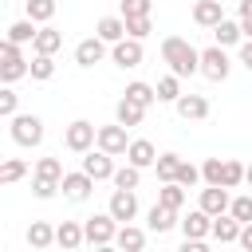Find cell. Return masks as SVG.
Returning a JSON list of instances; mask_svg holds the SVG:
<instances>
[{"label": "cell", "mask_w": 252, "mask_h": 252, "mask_svg": "<svg viewBox=\"0 0 252 252\" xmlns=\"http://www.w3.org/2000/svg\"><path fill=\"white\" fill-rule=\"evenodd\" d=\"M161 63L169 67V75L185 79V75H197L201 71V51L189 39H181V35H165L161 39Z\"/></svg>", "instance_id": "cell-1"}, {"label": "cell", "mask_w": 252, "mask_h": 252, "mask_svg": "<svg viewBox=\"0 0 252 252\" xmlns=\"http://www.w3.org/2000/svg\"><path fill=\"white\" fill-rule=\"evenodd\" d=\"M0 79H4V87H12L16 79H24V75H32V63L24 59V51H20V43H12V39H4L0 43Z\"/></svg>", "instance_id": "cell-2"}, {"label": "cell", "mask_w": 252, "mask_h": 252, "mask_svg": "<svg viewBox=\"0 0 252 252\" xmlns=\"http://www.w3.org/2000/svg\"><path fill=\"white\" fill-rule=\"evenodd\" d=\"M63 146L71 154H91V146H98V126L87 122V118H75L67 130H63Z\"/></svg>", "instance_id": "cell-3"}, {"label": "cell", "mask_w": 252, "mask_h": 252, "mask_svg": "<svg viewBox=\"0 0 252 252\" xmlns=\"http://www.w3.org/2000/svg\"><path fill=\"white\" fill-rule=\"evenodd\" d=\"M118 220L110 217V213H94V217H87L83 220V232H87V244L91 248H102V244H114V236H118Z\"/></svg>", "instance_id": "cell-4"}, {"label": "cell", "mask_w": 252, "mask_h": 252, "mask_svg": "<svg viewBox=\"0 0 252 252\" xmlns=\"http://www.w3.org/2000/svg\"><path fill=\"white\" fill-rule=\"evenodd\" d=\"M228 71H232V59L224 55V47H205L201 51V75L209 79V83H224L228 79Z\"/></svg>", "instance_id": "cell-5"}, {"label": "cell", "mask_w": 252, "mask_h": 252, "mask_svg": "<svg viewBox=\"0 0 252 252\" xmlns=\"http://www.w3.org/2000/svg\"><path fill=\"white\" fill-rule=\"evenodd\" d=\"M12 142L16 146H39L43 142V118L39 114H16L12 118Z\"/></svg>", "instance_id": "cell-6"}, {"label": "cell", "mask_w": 252, "mask_h": 252, "mask_svg": "<svg viewBox=\"0 0 252 252\" xmlns=\"http://www.w3.org/2000/svg\"><path fill=\"white\" fill-rule=\"evenodd\" d=\"M98 150L110 154V158H122L130 150V138H126V126H98Z\"/></svg>", "instance_id": "cell-7"}, {"label": "cell", "mask_w": 252, "mask_h": 252, "mask_svg": "<svg viewBox=\"0 0 252 252\" xmlns=\"http://www.w3.org/2000/svg\"><path fill=\"white\" fill-rule=\"evenodd\" d=\"M106 213H110L118 224H130V220L138 217V197H134L130 189H114V193H110V205H106Z\"/></svg>", "instance_id": "cell-8"}, {"label": "cell", "mask_w": 252, "mask_h": 252, "mask_svg": "<svg viewBox=\"0 0 252 252\" xmlns=\"http://www.w3.org/2000/svg\"><path fill=\"white\" fill-rule=\"evenodd\" d=\"M114 158L110 154H102V150H91V154H83V173L87 177H94V181H110L114 177Z\"/></svg>", "instance_id": "cell-9"}, {"label": "cell", "mask_w": 252, "mask_h": 252, "mask_svg": "<svg viewBox=\"0 0 252 252\" xmlns=\"http://www.w3.org/2000/svg\"><path fill=\"white\" fill-rule=\"evenodd\" d=\"M173 110H177V118H185V122H205V118H209V98H205V94H181V98L173 102Z\"/></svg>", "instance_id": "cell-10"}, {"label": "cell", "mask_w": 252, "mask_h": 252, "mask_svg": "<svg viewBox=\"0 0 252 252\" xmlns=\"http://www.w3.org/2000/svg\"><path fill=\"white\" fill-rule=\"evenodd\" d=\"M197 209L209 213V217H224V213L232 209V197H228V189L209 185V189H201V205H197Z\"/></svg>", "instance_id": "cell-11"}, {"label": "cell", "mask_w": 252, "mask_h": 252, "mask_svg": "<svg viewBox=\"0 0 252 252\" xmlns=\"http://www.w3.org/2000/svg\"><path fill=\"white\" fill-rule=\"evenodd\" d=\"M142 43L138 39H122V43H114L110 47V59H114V67H122V71H134L138 63H142Z\"/></svg>", "instance_id": "cell-12"}, {"label": "cell", "mask_w": 252, "mask_h": 252, "mask_svg": "<svg viewBox=\"0 0 252 252\" xmlns=\"http://www.w3.org/2000/svg\"><path fill=\"white\" fill-rule=\"evenodd\" d=\"M158 150H154V142H146V138H134L130 142V150H126V165H134V169H150V165H158Z\"/></svg>", "instance_id": "cell-13"}, {"label": "cell", "mask_w": 252, "mask_h": 252, "mask_svg": "<svg viewBox=\"0 0 252 252\" xmlns=\"http://www.w3.org/2000/svg\"><path fill=\"white\" fill-rule=\"evenodd\" d=\"M91 189H94V177H87L83 169L67 173V177H63V185H59V193H63L67 201H87V197H91Z\"/></svg>", "instance_id": "cell-14"}, {"label": "cell", "mask_w": 252, "mask_h": 252, "mask_svg": "<svg viewBox=\"0 0 252 252\" xmlns=\"http://www.w3.org/2000/svg\"><path fill=\"white\" fill-rule=\"evenodd\" d=\"M181 232H185V240H205V236H213V217L193 209L189 217H181Z\"/></svg>", "instance_id": "cell-15"}, {"label": "cell", "mask_w": 252, "mask_h": 252, "mask_svg": "<svg viewBox=\"0 0 252 252\" xmlns=\"http://www.w3.org/2000/svg\"><path fill=\"white\" fill-rule=\"evenodd\" d=\"M94 35H98L102 43H110V47H114V43H122V39H126V20H122V16H102V20L94 24Z\"/></svg>", "instance_id": "cell-16"}, {"label": "cell", "mask_w": 252, "mask_h": 252, "mask_svg": "<svg viewBox=\"0 0 252 252\" xmlns=\"http://www.w3.org/2000/svg\"><path fill=\"white\" fill-rule=\"evenodd\" d=\"M106 59V43L98 39V35H91V39H83L79 47H75V63L79 67H94V63H102Z\"/></svg>", "instance_id": "cell-17"}, {"label": "cell", "mask_w": 252, "mask_h": 252, "mask_svg": "<svg viewBox=\"0 0 252 252\" xmlns=\"http://www.w3.org/2000/svg\"><path fill=\"white\" fill-rule=\"evenodd\" d=\"M146 224H150V232H169V228H181V217H177V209L154 205V209L146 213Z\"/></svg>", "instance_id": "cell-18"}, {"label": "cell", "mask_w": 252, "mask_h": 252, "mask_svg": "<svg viewBox=\"0 0 252 252\" xmlns=\"http://www.w3.org/2000/svg\"><path fill=\"white\" fill-rule=\"evenodd\" d=\"M55 244H59V248H83V244H87L83 224H79V220H63V224H55Z\"/></svg>", "instance_id": "cell-19"}, {"label": "cell", "mask_w": 252, "mask_h": 252, "mask_svg": "<svg viewBox=\"0 0 252 252\" xmlns=\"http://www.w3.org/2000/svg\"><path fill=\"white\" fill-rule=\"evenodd\" d=\"M220 20H224L220 0H197V4H193V24H201V28H217Z\"/></svg>", "instance_id": "cell-20"}, {"label": "cell", "mask_w": 252, "mask_h": 252, "mask_svg": "<svg viewBox=\"0 0 252 252\" xmlns=\"http://www.w3.org/2000/svg\"><path fill=\"white\" fill-rule=\"evenodd\" d=\"M142 118H146V106H138V102H130V98L122 94L118 106H114V122L130 130V126H142Z\"/></svg>", "instance_id": "cell-21"}, {"label": "cell", "mask_w": 252, "mask_h": 252, "mask_svg": "<svg viewBox=\"0 0 252 252\" xmlns=\"http://www.w3.org/2000/svg\"><path fill=\"white\" fill-rule=\"evenodd\" d=\"M114 248L118 252H146V232L134 228V224H122L118 236H114Z\"/></svg>", "instance_id": "cell-22"}, {"label": "cell", "mask_w": 252, "mask_h": 252, "mask_svg": "<svg viewBox=\"0 0 252 252\" xmlns=\"http://www.w3.org/2000/svg\"><path fill=\"white\" fill-rule=\"evenodd\" d=\"M59 47H63V32H55L51 24H47V28H39V35H35L32 51H35V55H51V59H55V51H59Z\"/></svg>", "instance_id": "cell-23"}, {"label": "cell", "mask_w": 252, "mask_h": 252, "mask_svg": "<svg viewBox=\"0 0 252 252\" xmlns=\"http://www.w3.org/2000/svg\"><path fill=\"white\" fill-rule=\"evenodd\" d=\"M122 94H126L130 102H138V106H146V110H150V106L158 102V87H154V83H142V79H134V83H126V91H122Z\"/></svg>", "instance_id": "cell-24"}, {"label": "cell", "mask_w": 252, "mask_h": 252, "mask_svg": "<svg viewBox=\"0 0 252 252\" xmlns=\"http://www.w3.org/2000/svg\"><path fill=\"white\" fill-rule=\"evenodd\" d=\"M240 228H244V224H240L236 217H228V213H224V217H213V240H220V244L240 240Z\"/></svg>", "instance_id": "cell-25"}, {"label": "cell", "mask_w": 252, "mask_h": 252, "mask_svg": "<svg viewBox=\"0 0 252 252\" xmlns=\"http://www.w3.org/2000/svg\"><path fill=\"white\" fill-rule=\"evenodd\" d=\"M28 244L39 248V252L51 248V244H55V224H47V220H32V224H28Z\"/></svg>", "instance_id": "cell-26"}, {"label": "cell", "mask_w": 252, "mask_h": 252, "mask_svg": "<svg viewBox=\"0 0 252 252\" xmlns=\"http://www.w3.org/2000/svg\"><path fill=\"white\" fill-rule=\"evenodd\" d=\"M213 39H217V47H232V43H244V32L236 20H220L213 28Z\"/></svg>", "instance_id": "cell-27"}, {"label": "cell", "mask_w": 252, "mask_h": 252, "mask_svg": "<svg viewBox=\"0 0 252 252\" xmlns=\"http://www.w3.org/2000/svg\"><path fill=\"white\" fill-rule=\"evenodd\" d=\"M24 8H28V20L39 24V28H47L55 20V0H28Z\"/></svg>", "instance_id": "cell-28"}, {"label": "cell", "mask_w": 252, "mask_h": 252, "mask_svg": "<svg viewBox=\"0 0 252 252\" xmlns=\"http://www.w3.org/2000/svg\"><path fill=\"white\" fill-rule=\"evenodd\" d=\"M35 177H39V181H55V185H63L67 173H63V161H59V158H39V161H35Z\"/></svg>", "instance_id": "cell-29"}, {"label": "cell", "mask_w": 252, "mask_h": 252, "mask_svg": "<svg viewBox=\"0 0 252 252\" xmlns=\"http://www.w3.org/2000/svg\"><path fill=\"white\" fill-rule=\"evenodd\" d=\"M244 173H248V165H240L236 158H224V165H220V189H236L244 181Z\"/></svg>", "instance_id": "cell-30"}, {"label": "cell", "mask_w": 252, "mask_h": 252, "mask_svg": "<svg viewBox=\"0 0 252 252\" xmlns=\"http://www.w3.org/2000/svg\"><path fill=\"white\" fill-rule=\"evenodd\" d=\"M35 35H39V28H35L28 16H24V20H16V24L8 28V39H12V43H35Z\"/></svg>", "instance_id": "cell-31"}, {"label": "cell", "mask_w": 252, "mask_h": 252, "mask_svg": "<svg viewBox=\"0 0 252 252\" xmlns=\"http://www.w3.org/2000/svg\"><path fill=\"white\" fill-rule=\"evenodd\" d=\"M185 91H181V79L177 75H161L158 79V102H177Z\"/></svg>", "instance_id": "cell-32"}, {"label": "cell", "mask_w": 252, "mask_h": 252, "mask_svg": "<svg viewBox=\"0 0 252 252\" xmlns=\"http://www.w3.org/2000/svg\"><path fill=\"white\" fill-rule=\"evenodd\" d=\"M154 169H158V181H161V185H169V181H177V169H181V158H177V154H161Z\"/></svg>", "instance_id": "cell-33"}, {"label": "cell", "mask_w": 252, "mask_h": 252, "mask_svg": "<svg viewBox=\"0 0 252 252\" xmlns=\"http://www.w3.org/2000/svg\"><path fill=\"white\" fill-rule=\"evenodd\" d=\"M158 205H165V209H177V213H181V205H185V189H181L177 181L161 185V189H158Z\"/></svg>", "instance_id": "cell-34"}, {"label": "cell", "mask_w": 252, "mask_h": 252, "mask_svg": "<svg viewBox=\"0 0 252 252\" xmlns=\"http://www.w3.org/2000/svg\"><path fill=\"white\" fill-rule=\"evenodd\" d=\"M24 173H28V161H24V158H8V161L0 165V185H16Z\"/></svg>", "instance_id": "cell-35"}, {"label": "cell", "mask_w": 252, "mask_h": 252, "mask_svg": "<svg viewBox=\"0 0 252 252\" xmlns=\"http://www.w3.org/2000/svg\"><path fill=\"white\" fill-rule=\"evenodd\" d=\"M110 181H114V189H130V193H134V189H138V181H142V169L122 165V169H114V177H110Z\"/></svg>", "instance_id": "cell-36"}, {"label": "cell", "mask_w": 252, "mask_h": 252, "mask_svg": "<svg viewBox=\"0 0 252 252\" xmlns=\"http://www.w3.org/2000/svg\"><path fill=\"white\" fill-rule=\"evenodd\" d=\"M55 75V59L51 55H32V79L35 83H47Z\"/></svg>", "instance_id": "cell-37"}, {"label": "cell", "mask_w": 252, "mask_h": 252, "mask_svg": "<svg viewBox=\"0 0 252 252\" xmlns=\"http://www.w3.org/2000/svg\"><path fill=\"white\" fill-rule=\"evenodd\" d=\"M150 32H154V20H150V16H142V20H126V39H138V43H142Z\"/></svg>", "instance_id": "cell-38"}, {"label": "cell", "mask_w": 252, "mask_h": 252, "mask_svg": "<svg viewBox=\"0 0 252 252\" xmlns=\"http://www.w3.org/2000/svg\"><path fill=\"white\" fill-rule=\"evenodd\" d=\"M228 217H236L240 224H252V197L244 193V197H232V209H228Z\"/></svg>", "instance_id": "cell-39"}, {"label": "cell", "mask_w": 252, "mask_h": 252, "mask_svg": "<svg viewBox=\"0 0 252 252\" xmlns=\"http://www.w3.org/2000/svg\"><path fill=\"white\" fill-rule=\"evenodd\" d=\"M150 8H154V0H122V20H142V16H150Z\"/></svg>", "instance_id": "cell-40"}, {"label": "cell", "mask_w": 252, "mask_h": 252, "mask_svg": "<svg viewBox=\"0 0 252 252\" xmlns=\"http://www.w3.org/2000/svg\"><path fill=\"white\" fill-rule=\"evenodd\" d=\"M16 106H20V94H16V91H12V87H4V91H0V114H4V118H8V122H12V118H16V114H20V110H16Z\"/></svg>", "instance_id": "cell-41"}, {"label": "cell", "mask_w": 252, "mask_h": 252, "mask_svg": "<svg viewBox=\"0 0 252 252\" xmlns=\"http://www.w3.org/2000/svg\"><path fill=\"white\" fill-rule=\"evenodd\" d=\"M197 181H201V169H197L193 161H181V169H177V185H181V189H193Z\"/></svg>", "instance_id": "cell-42"}, {"label": "cell", "mask_w": 252, "mask_h": 252, "mask_svg": "<svg viewBox=\"0 0 252 252\" xmlns=\"http://www.w3.org/2000/svg\"><path fill=\"white\" fill-rule=\"evenodd\" d=\"M220 165H224V158H209V161L201 165V177H205V185H220Z\"/></svg>", "instance_id": "cell-43"}, {"label": "cell", "mask_w": 252, "mask_h": 252, "mask_svg": "<svg viewBox=\"0 0 252 252\" xmlns=\"http://www.w3.org/2000/svg\"><path fill=\"white\" fill-rule=\"evenodd\" d=\"M32 193H35L39 201H51V197L59 193V185H55V181H39V177H32Z\"/></svg>", "instance_id": "cell-44"}, {"label": "cell", "mask_w": 252, "mask_h": 252, "mask_svg": "<svg viewBox=\"0 0 252 252\" xmlns=\"http://www.w3.org/2000/svg\"><path fill=\"white\" fill-rule=\"evenodd\" d=\"M236 63H240L244 71H252V39H244V43H240V55H236Z\"/></svg>", "instance_id": "cell-45"}, {"label": "cell", "mask_w": 252, "mask_h": 252, "mask_svg": "<svg viewBox=\"0 0 252 252\" xmlns=\"http://www.w3.org/2000/svg\"><path fill=\"white\" fill-rule=\"evenodd\" d=\"M177 252H209V244H205V240H185Z\"/></svg>", "instance_id": "cell-46"}, {"label": "cell", "mask_w": 252, "mask_h": 252, "mask_svg": "<svg viewBox=\"0 0 252 252\" xmlns=\"http://www.w3.org/2000/svg\"><path fill=\"white\" fill-rule=\"evenodd\" d=\"M236 244H240L244 252H252V224H244V228H240V240H236Z\"/></svg>", "instance_id": "cell-47"}, {"label": "cell", "mask_w": 252, "mask_h": 252, "mask_svg": "<svg viewBox=\"0 0 252 252\" xmlns=\"http://www.w3.org/2000/svg\"><path fill=\"white\" fill-rule=\"evenodd\" d=\"M240 32H244V39H252V16H240Z\"/></svg>", "instance_id": "cell-48"}, {"label": "cell", "mask_w": 252, "mask_h": 252, "mask_svg": "<svg viewBox=\"0 0 252 252\" xmlns=\"http://www.w3.org/2000/svg\"><path fill=\"white\" fill-rule=\"evenodd\" d=\"M240 16H252V0H240Z\"/></svg>", "instance_id": "cell-49"}, {"label": "cell", "mask_w": 252, "mask_h": 252, "mask_svg": "<svg viewBox=\"0 0 252 252\" xmlns=\"http://www.w3.org/2000/svg\"><path fill=\"white\" fill-rule=\"evenodd\" d=\"M94 252H118V248H114V244H102V248H94Z\"/></svg>", "instance_id": "cell-50"}, {"label": "cell", "mask_w": 252, "mask_h": 252, "mask_svg": "<svg viewBox=\"0 0 252 252\" xmlns=\"http://www.w3.org/2000/svg\"><path fill=\"white\" fill-rule=\"evenodd\" d=\"M244 181H248V185H252V165H248V173H244Z\"/></svg>", "instance_id": "cell-51"}, {"label": "cell", "mask_w": 252, "mask_h": 252, "mask_svg": "<svg viewBox=\"0 0 252 252\" xmlns=\"http://www.w3.org/2000/svg\"><path fill=\"white\" fill-rule=\"evenodd\" d=\"M59 252H83V248H59Z\"/></svg>", "instance_id": "cell-52"}]
</instances>
